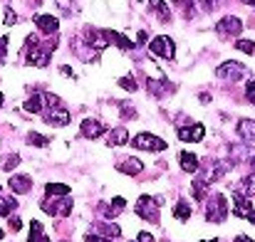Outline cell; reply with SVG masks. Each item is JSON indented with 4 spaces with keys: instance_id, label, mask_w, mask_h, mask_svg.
Masks as SVG:
<instances>
[{
    "instance_id": "obj_50",
    "label": "cell",
    "mask_w": 255,
    "mask_h": 242,
    "mask_svg": "<svg viewBox=\"0 0 255 242\" xmlns=\"http://www.w3.org/2000/svg\"><path fill=\"white\" fill-rule=\"evenodd\" d=\"M253 84H255V80H253Z\"/></svg>"
},
{
    "instance_id": "obj_22",
    "label": "cell",
    "mask_w": 255,
    "mask_h": 242,
    "mask_svg": "<svg viewBox=\"0 0 255 242\" xmlns=\"http://www.w3.org/2000/svg\"><path fill=\"white\" fill-rule=\"evenodd\" d=\"M67 193H70V185H65V183H47V185H45V195H47V198H52V195H60V198H62V195H67Z\"/></svg>"
},
{
    "instance_id": "obj_23",
    "label": "cell",
    "mask_w": 255,
    "mask_h": 242,
    "mask_svg": "<svg viewBox=\"0 0 255 242\" xmlns=\"http://www.w3.org/2000/svg\"><path fill=\"white\" fill-rule=\"evenodd\" d=\"M173 218H176V220H181V223H186V220L191 218V208H188V203H186V200H178V203L173 205Z\"/></svg>"
},
{
    "instance_id": "obj_1",
    "label": "cell",
    "mask_w": 255,
    "mask_h": 242,
    "mask_svg": "<svg viewBox=\"0 0 255 242\" xmlns=\"http://www.w3.org/2000/svg\"><path fill=\"white\" fill-rule=\"evenodd\" d=\"M228 218V200L223 193H213L206 198V220L208 223H223Z\"/></svg>"
},
{
    "instance_id": "obj_37",
    "label": "cell",
    "mask_w": 255,
    "mask_h": 242,
    "mask_svg": "<svg viewBox=\"0 0 255 242\" xmlns=\"http://www.w3.org/2000/svg\"><path fill=\"white\" fill-rule=\"evenodd\" d=\"M22 228V220L20 218H10V230H20Z\"/></svg>"
},
{
    "instance_id": "obj_25",
    "label": "cell",
    "mask_w": 255,
    "mask_h": 242,
    "mask_svg": "<svg viewBox=\"0 0 255 242\" xmlns=\"http://www.w3.org/2000/svg\"><path fill=\"white\" fill-rule=\"evenodd\" d=\"M97 230H99L104 238H119V235H122L119 225H112V223H97Z\"/></svg>"
},
{
    "instance_id": "obj_38",
    "label": "cell",
    "mask_w": 255,
    "mask_h": 242,
    "mask_svg": "<svg viewBox=\"0 0 255 242\" xmlns=\"http://www.w3.org/2000/svg\"><path fill=\"white\" fill-rule=\"evenodd\" d=\"M85 242H109V240H107L104 235H102V238H99V235H87Z\"/></svg>"
},
{
    "instance_id": "obj_31",
    "label": "cell",
    "mask_w": 255,
    "mask_h": 242,
    "mask_svg": "<svg viewBox=\"0 0 255 242\" xmlns=\"http://www.w3.org/2000/svg\"><path fill=\"white\" fill-rule=\"evenodd\" d=\"M70 210H72V200H70V198H65V200L60 198V200H57V215L67 218V215H70Z\"/></svg>"
},
{
    "instance_id": "obj_26",
    "label": "cell",
    "mask_w": 255,
    "mask_h": 242,
    "mask_svg": "<svg viewBox=\"0 0 255 242\" xmlns=\"http://www.w3.org/2000/svg\"><path fill=\"white\" fill-rule=\"evenodd\" d=\"M238 190H241L243 195H248V198H255V175L243 178V180H241V185H238Z\"/></svg>"
},
{
    "instance_id": "obj_28",
    "label": "cell",
    "mask_w": 255,
    "mask_h": 242,
    "mask_svg": "<svg viewBox=\"0 0 255 242\" xmlns=\"http://www.w3.org/2000/svg\"><path fill=\"white\" fill-rule=\"evenodd\" d=\"M17 163H20V156H17V154H10V156L0 159V170H12Z\"/></svg>"
},
{
    "instance_id": "obj_35",
    "label": "cell",
    "mask_w": 255,
    "mask_h": 242,
    "mask_svg": "<svg viewBox=\"0 0 255 242\" xmlns=\"http://www.w3.org/2000/svg\"><path fill=\"white\" fill-rule=\"evenodd\" d=\"M246 96H248V101H251V104L255 106V84H253V81L246 86Z\"/></svg>"
},
{
    "instance_id": "obj_3",
    "label": "cell",
    "mask_w": 255,
    "mask_h": 242,
    "mask_svg": "<svg viewBox=\"0 0 255 242\" xmlns=\"http://www.w3.org/2000/svg\"><path fill=\"white\" fill-rule=\"evenodd\" d=\"M149 50H151L154 57H161V60H173L176 57V45H173V40L169 35H156L151 40Z\"/></svg>"
},
{
    "instance_id": "obj_29",
    "label": "cell",
    "mask_w": 255,
    "mask_h": 242,
    "mask_svg": "<svg viewBox=\"0 0 255 242\" xmlns=\"http://www.w3.org/2000/svg\"><path fill=\"white\" fill-rule=\"evenodd\" d=\"M119 114H122V119H136V109H134V104H131V101H122Z\"/></svg>"
},
{
    "instance_id": "obj_47",
    "label": "cell",
    "mask_w": 255,
    "mask_h": 242,
    "mask_svg": "<svg viewBox=\"0 0 255 242\" xmlns=\"http://www.w3.org/2000/svg\"><path fill=\"white\" fill-rule=\"evenodd\" d=\"M0 240H2V230H0Z\"/></svg>"
},
{
    "instance_id": "obj_10",
    "label": "cell",
    "mask_w": 255,
    "mask_h": 242,
    "mask_svg": "<svg viewBox=\"0 0 255 242\" xmlns=\"http://www.w3.org/2000/svg\"><path fill=\"white\" fill-rule=\"evenodd\" d=\"M35 25L42 35H57L60 30V20L55 15H35Z\"/></svg>"
},
{
    "instance_id": "obj_27",
    "label": "cell",
    "mask_w": 255,
    "mask_h": 242,
    "mask_svg": "<svg viewBox=\"0 0 255 242\" xmlns=\"http://www.w3.org/2000/svg\"><path fill=\"white\" fill-rule=\"evenodd\" d=\"M15 208H17V200L15 198H0V218H7Z\"/></svg>"
},
{
    "instance_id": "obj_46",
    "label": "cell",
    "mask_w": 255,
    "mask_h": 242,
    "mask_svg": "<svg viewBox=\"0 0 255 242\" xmlns=\"http://www.w3.org/2000/svg\"><path fill=\"white\" fill-rule=\"evenodd\" d=\"M206 242H221V240H206Z\"/></svg>"
},
{
    "instance_id": "obj_39",
    "label": "cell",
    "mask_w": 255,
    "mask_h": 242,
    "mask_svg": "<svg viewBox=\"0 0 255 242\" xmlns=\"http://www.w3.org/2000/svg\"><path fill=\"white\" fill-rule=\"evenodd\" d=\"M146 40H149V35H146L144 30H139V35H136V42H139V47H141V45H144Z\"/></svg>"
},
{
    "instance_id": "obj_5",
    "label": "cell",
    "mask_w": 255,
    "mask_h": 242,
    "mask_svg": "<svg viewBox=\"0 0 255 242\" xmlns=\"http://www.w3.org/2000/svg\"><path fill=\"white\" fill-rule=\"evenodd\" d=\"M216 32H218L221 37H238V35L243 32V20L236 17V15H226V17L218 20Z\"/></svg>"
},
{
    "instance_id": "obj_33",
    "label": "cell",
    "mask_w": 255,
    "mask_h": 242,
    "mask_svg": "<svg viewBox=\"0 0 255 242\" xmlns=\"http://www.w3.org/2000/svg\"><path fill=\"white\" fill-rule=\"evenodd\" d=\"M2 20H5V25H15L17 22V15H15V10L12 7H2Z\"/></svg>"
},
{
    "instance_id": "obj_24",
    "label": "cell",
    "mask_w": 255,
    "mask_h": 242,
    "mask_svg": "<svg viewBox=\"0 0 255 242\" xmlns=\"http://www.w3.org/2000/svg\"><path fill=\"white\" fill-rule=\"evenodd\" d=\"M27 242H50L47 238H45L42 225H40L37 220H32V223H30V238H27Z\"/></svg>"
},
{
    "instance_id": "obj_15",
    "label": "cell",
    "mask_w": 255,
    "mask_h": 242,
    "mask_svg": "<svg viewBox=\"0 0 255 242\" xmlns=\"http://www.w3.org/2000/svg\"><path fill=\"white\" fill-rule=\"evenodd\" d=\"M7 185H10L12 193H30L32 178H30V175H12V178L7 180Z\"/></svg>"
},
{
    "instance_id": "obj_32",
    "label": "cell",
    "mask_w": 255,
    "mask_h": 242,
    "mask_svg": "<svg viewBox=\"0 0 255 242\" xmlns=\"http://www.w3.org/2000/svg\"><path fill=\"white\" fill-rule=\"evenodd\" d=\"M27 144H30V146H47V136H40V134L30 131V134H27Z\"/></svg>"
},
{
    "instance_id": "obj_45",
    "label": "cell",
    "mask_w": 255,
    "mask_h": 242,
    "mask_svg": "<svg viewBox=\"0 0 255 242\" xmlns=\"http://www.w3.org/2000/svg\"><path fill=\"white\" fill-rule=\"evenodd\" d=\"M2 101H5V96H2V94H0V106H2Z\"/></svg>"
},
{
    "instance_id": "obj_34",
    "label": "cell",
    "mask_w": 255,
    "mask_h": 242,
    "mask_svg": "<svg viewBox=\"0 0 255 242\" xmlns=\"http://www.w3.org/2000/svg\"><path fill=\"white\" fill-rule=\"evenodd\" d=\"M119 86H122V89H127V91H136V81H134L131 75L122 77V80H119Z\"/></svg>"
},
{
    "instance_id": "obj_44",
    "label": "cell",
    "mask_w": 255,
    "mask_h": 242,
    "mask_svg": "<svg viewBox=\"0 0 255 242\" xmlns=\"http://www.w3.org/2000/svg\"><path fill=\"white\" fill-rule=\"evenodd\" d=\"M251 165H253V170H255V156H253V159H251Z\"/></svg>"
},
{
    "instance_id": "obj_4",
    "label": "cell",
    "mask_w": 255,
    "mask_h": 242,
    "mask_svg": "<svg viewBox=\"0 0 255 242\" xmlns=\"http://www.w3.org/2000/svg\"><path fill=\"white\" fill-rule=\"evenodd\" d=\"M131 146L134 149H139V151H164L166 149V141L164 139H159V136H154V134H136L134 139H131Z\"/></svg>"
},
{
    "instance_id": "obj_2",
    "label": "cell",
    "mask_w": 255,
    "mask_h": 242,
    "mask_svg": "<svg viewBox=\"0 0 255 242\" xmlns=\"http://www.w3.org/2000/svg\"><path fill=\"white\" fill-rule=\"evenodd\" d=\"M159 210H161V200L154 195H141L136 200V215H141L149 223H159Z\"/></svg>"
},
{
    "instance_id": "obj_11",
    "label": "cell",
    "mask_w": 255,
    "mask_h": 242,
    "mask_svg": "<svg viewBox=\"0 0 255 242\" xmlns=\"http://www.w3.org/2000/svg\"><path fill=\"white\" fill-rule=\"evenodd\" d=\"M251 210H253L251 198H248V195H243L241 190H236V195H233V215H236V218H248V215H251Z\"/></svg>"
},
{
    "instance_id": "obj_17",
    "label": "cell",
    "mask_w": 255,
    "mask_h": 242,
    "mask_svg": "<svg viewBox=\"0 0 255 242\" xmlns=\"http://www.w3.org/2000/svg\"><path fill=\"white\" fill-rule=\"evenodd\" d=\"M178 163H181V170H186V173H196L201 168L196 154H191V151H181L178 154Z\"/></svg>"
},
{
    "instance_id": "obj_13",
    "label": "cell",
    "mask_w": 255,
    "mask_h": 242,
    "mask_svg": "<svg viewBox=\"0 0 255 242\" xmlns=\"http://www.w3.org/2000/svg\"><path fill=\"white\" fill-rule=\"evenodd\" d=\"M117 168L122 173H127V175H139L144 170V163L139 161V159H134V156H129V159H122V161L117 163Z\"/></svg>"
},
{
    "instance_id": "obj_19",
    "label": "cell",
    "mask_w": 255,
    "mask_h": 242,
    "mask_svg": "<svg viewBox=\"0 0 255 242\" xmlns=\"http://www.w3.org/2000/svg\"><path fill=\"white\" fill-rule=\"evenodd\" d=\"M149 10H151L161 22H171V10L164 0H149Z\"/></svg>"
},
{
    "instance_id": "obj_49",
    "label": "cell",
    "mask_w": 255,
    "mask_h": 242,
    "mask_svg": "<svg viewBox=\"0 0 255 242\" xmlns=\"http://www.w3.org/2000/svg\"><path fill=\"white\" fill-rule=\"evenodd\" d=\"M136 2H141V0H136Z\"/></svg>"
},
{
    "instance_id": "obj_30",
    "label": "cell",
    "mask_w": 255,
    "mask_h": 242,
    "mask_svg": "<svg viewBox=\"0 0 255 242\" xmlns=\"http://www.w3.org/2000/svg\"><path fill=\"white\" fill-rule=\"evenodd\" d=\"M236 50H241L246 55H255V42L253 40H236Z\"/></svg>"
},
{
    "instance_id": "obj_43",
    "label": "cell",
    "mask_w": 255,
    "mask_h": 242,
    "mask_svg": "<svg viewBox=\"0 0 255 242\" xmlns=\"http://www.w3.org/2000/svg\"><path fill=\"white\" fill-rule=\"evenodd\" d=\"M243 2H246V5H253V7H255V0H243Z\"/></svg>"
},
{
    "instance_id": "obj_36",
    "label": "cell",
    "mask_w": 255,
    "mask_h": 242,
    "mask_svg": "<svg viewBox=\"0 0 255 242\" xmlns=\"http://www.w3.org/2000/svg\"><path fill=\"white\" fill-rule=\"evenodd\" d=\"M5 52H7V37H0V62L5 60Z\"/></svg>"
},
{
    "instance_id": "obj_21",
    "label": "cell",
    "mask_w": 255,
    "mask_h": 242,
    "mask_svg": "<svg viewBox=\"0 0 255 242\" xmlns=\"http://www.w3.org/2000/svg\"><path fill=\"white\" fill-rule=\"evenodd\" d=\"M208 185H211V183H208L206 178H196V180H193V185H191V190H193V198H196L198 203L208 198V195H206V193H208Z\"/></svg>"
},
{
    "instance_id": "obj_8",
    "label": "cell",
    "mask_w": 255,
    "mask_h": 242,
    "mask_svg": "<svg viewBox=\"0 0 255 242\" xmlns=\"http://www.w3.org/2000/svg\"><path fill=\"white\" fill-rule=\"evenodd\" d=\"M176 136L186 144H198L203 136H206V126L203 124H191V126H178L176 129Z\"/></svg>"
},
{
    "instance_id": "obj_9",
    "label": "cell",
    "mask_w": 255,
    "mask_h": 242,
    "mask_svg": "<svg viewBox=\"0 0 255 242\" xmlns=\"http://www.w3.org/2000/svg\"><path fill=\"white\" fill-rule=\"evenodd\" d=\"M104 131H107V126H104L102 121H97V119H85V121H82V126H80V134H82L85 139H89V141L99 139Z\"/></svg>"
},
{
    "instance_id": "obj_16",
    "label": "cell",
    "mask_w": 255,
    "mask_h": 242,
    "mask_svg": "<svg viewBox=\"0 0 255 242\" xmlns=\"http://www.w3.org/2000/svg\"><path fill=\"white\" fill-rule=\"evenodd\" d=\"M238 136L248 144H255V119H241L238 121Z\"/></svg>"
},
{
    "instance_id": "obj_41",
    "label": "cell",
    "mask_w": 255,
    "mask_h": 242,
    "mask_svg": "<svg viewBox=\"0 0 255 242\" xmlns=\"http://www.w3.org/2000/svg\"><path fill=\"white\" fill-rule=\"evenodd\" d=\"M236 242H253V240H251L248 235H238V238H236Z\"/></svg>"
},
{
    "instance_id": "obj_12",
    "label": "cell",
    "mask_w": 255,
    "mask_h": 242,
    "mask_svg": "<svg viewBox=\"0 0 255 242\" xmlns=\"http://www.w3.org/2000/svg\"><path fill=\"white\" fill-rule=\"evenodd\" d=\"M146 89H149V94H151V96L161 99V96H169L176 86H173L171 81H166V80H149L146 81Z\"/></svg>"
},
{
    "instance_id": "obj_40",
    "label": "cell",
    "mask_w": 255,
    "mask_h": 242,
    "mask_svg": "<svg viewBox=\"0 0 255 242\" xmlns=\"http://www.w3.org/2000/svg\"><path fill=\"white\" fill-rule=\"evenodd\" d=\"M203 5H206V10H213L218 5V0H203Z\"/></svg>"
},
{
    "instance_id": "obj_7",
    "label": "cell",
    "mask_w": 255,
    "mask_h": 242,
    "mask_svg": "<svg viewBox=\"0 0 255 242\" xmlns=\"http://www.w3.org/2000/svg\"><path fill=\"white\" fill-rule=\"evenodd\" d=\"M216 75L221 77V80L226 81H238L241 77H246V65H241V62H223L218 70H216Z\"/></svg>"
},
{
    "instance_id": "obj_14",
    "label": "cell",
    "mask_w": 255,
    "mask_h": 242,
    "mask_svg": "<svg viewBox=\"0 0 255 242\" xmlns=\"http://www.w3.org/2000/svg\"><path fill=\"white\" fill-rule=\"evenodd\" d=\"M127 141H129L127 126H117V129H112V131L107 134V146H124Z\"/></svg>"
},
{
    "instance_id": "obj_18",
    "label": "cell",
    "mask_w": 255,
    "mask_h": 242,
    "mask_svg": "<svg viewBox=\"0 0 255 242\" xmlns=\"http://www.w3.org/2000/svg\"><path fill=\"white\" fill-rule=\"evenodd\" d=\"M102 32H104V37H107L109 42H114L119 50H124V52H131V50H134V45H131L124 35H119L117 30H102Z\"/></svg>"
},
{
    "instance_id": "obj_42",
    "label": "cell",
    "mask_w": 255,
    "mask_h": 242,
    "mask_svg": "<svg viewBox=\"0 0 255 242\" xmlns=\"http://www.w3.org/2000/svg\"><path fill=\"white\" fill-rule=\"evenodd\" d=\"M246 220H251V223H253V225H255V210H251V215H248Z\"/></svg>"
},
{
    "instance_id": "obj_48",
    "label": "cell",
    "mask_w": 255,
    "mask_h": 242,
    "mask_svg": "<svg viewBox=\"0 0 255 242\" xmlns=\"http://www.w3.org/2000/svg\"><path fill=\"white\" fill-rule=\"evenodd\" d=\"M0 193H2V185H0Z\"/></svg>"
},
{
    "instance_id": "obj_6",
    "label": "cell",
    "mask_w": 255,
    "mask_h": 242,
    "mask_svg": "<svg viewBox=\"0 0 255 242\" xmlns=\"http://www.w3.org/2000/svg\"><path fill=\"white\" fill-rule=\"evenodd\" d=\"M42 119H45L50 126H67V124H70V111H67L62 104H60V106H45Z\"/></svg>"
},
{
    "instance_id": "obj_20",
    "label": "cell",
    "mask_w": 255,
    "mask_h": 242,
    "mask_svg": "<svg viewBox=\"0 0 255 242\" xmlns=\"http://www.w3.org/2000/svg\"><path fill=\"white\" fill-rule=\"evenodd\" d=\"M45 94H35V96H30L25 104H22V109L25 111H30V114H42L45 111Z\"/></svg>"
}]
</instances>
